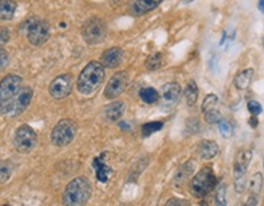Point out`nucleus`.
Here are the masks:
<instances>
[{
    "mask_svg": "<svg viewBox=\"0 0 264 206\" xmlns=\"http://www.w3.org/2000/svg\"><path fill=\"white\" fill-rule=\"evenodd\" d=\"M9 41V31L7 28L0 27V44H4Z\"/></svg>",
    "mask_w": 264,
    "mask_h": 206,
    "instance_id": "nucleus-34",
    "label": "nucleus"
},
{
    "mask_svg": "<svg viewBox=\"0 0 264 206\" xmlns=\"http://www.w3.org/2000/svg\"><path fill=\"white\" fill-rule=\"evenodd\" d=\"M253 72H255L253 69H246L244 71L239 72L234 80L236 88H239V90H246V88L250 86L251 81H252Z\"/></svg>",
    "mask_w": 264,
    "mask_h": 206,
    "instance_id": "nucleus-20",
    "label": "nucleus"
},
{
    "mask_svg": "<svg viewBox=\"0 0 264 206\" xmlns=\"http://www.w3.org/2000/svg\"><path fill=\"white\" fill-rule=\"evenodd\" d=\"M161 65V54L160 53H156L152 54V56L148 57V59L146 61V68L148 70H157L159 69Z\"/></svg>",
    "mask_w": 264,
    "mask_h": 206,
    "instance_id": "nucleus-27",
    "label": "nucleus"
},
{
    "mask_svg": "<svg viewBox=\"0 0 264 206\" xmlns=\"http://www.w3.org/2000/svg\"><path fill=\"white\" fill-rule=\"evenodd\" d=\"M7 64H9V54L5 49L0 48V71H2L7 67Z\"/></svg>",
    "mask_w": 264,
    "mask_h": 206,
    "instance_id": "nucleus-33",
    "label": "nucleus"
},
{
    "mask_svg": "<svg viewBox=\"0 0 264 206\" xmlns=\"http://www.w3.org/2000/svg\"><path fill=\"white\" fill-rule=\"evenodd\" d=\"M83 41L88 44H98L106 37V25L98 17H91L83 23L81 30Z\"/></svg>",
    "mask_w": 264,
    "mask_h": 206,
    "instance_id": "nucleus-6",
    "label": "nucleus"
},
{
    "mask_svg": "<svg viewBox=\"0 0 264 206\" xmlns=\"http://www.w3.org/2000/svg\"><path fill=\"white\" fill-rule=\"evenodd\" d=\"M16 6L14 0H0V20H11L16 11Z\"/></svg>",
    "mask_w": 264,
    "mask_h": 206,
    "instance_id": "nucleus-19",
    "label": "nucleus"
},
{
    "mask_svg": "<svg viewBox=\"0 0 264 206\" xmlns=\"http://www.w3.org/2000/svg\"><path fill=\"white\" fill-rule=\"evenodd\" d=\"M160 103L164 111H170L179 103L181 98V87L177 82H169L163 86L160 92Z\"/></svg>",
    "mask_w": 264,
    "mask_h": 206,
    "instance_id": "nucleus-10",
    "label": "nucleus"
},
{
    "mask_svg": "<svg viewBox=\"0 0 264 206\" xmlns=\"http://www.w3.org/2000/svg\"><path fill=\"white\" fill-rule=\"evenodd\" d=\"M248 123L252 128H257L258 127V119H257V116H252L250 119H248Z\"/></svg>",
    "mask_w": 264,
    "mask_h": 206,
    "instance_id": "nucleus-36",
    "label": "nucleus"
},
{
    "mask_svg": "<svg viewBox=\"0 0 264 206\" xmlns=\"http://www.w3.org/2000/svg\"><path fill=\"white\" fill-rule=\"evenodd\" d=\"M163 128V123L161 122H150V123H146L142 127V135L143 137H151L153 133L158 132Z\"/></svg>",
    "mask_w": 264,
    "mask_h": 206,
    "instance_id": "nucleus-26",
    "label": "nucleus"
},
{
    "mask_svg": "<svg viewBox=\"0 0 264 206\" xmlns=\"http://www.w3.org/2000/svg\"><path fill=\"white\" fill-rule=\"evenodd\" d=\"M216 186V177L211 167H205L192 178L190 193L193 198H205Z\"/></svg>",
    "mask_w": 264,
    "mask_h": 206,
    "instance_id": "nucleus-4",
    "label": "nucleus"
},
{
    "mask_svg": "<svg viewBox=\"0 0 264 206\" xmlns=\"http://www.w3.org/2000/svg\"><path fill=\"white\" fill-rule=\"evenodd\" d=\"M185 97L190 107H193L198 100V87L195 81H190L185 88Z\"/></svg>",
    "mask_w": 264,
    "mask_h": 206,
    "instance_id": "nucleus-22",
    "label": "nucleus"
},
{
    "mask_svg": "<svg viewBox=\"0 0 264 206\" xmlns=\"http://www.w3.org/2000/svg\"><path fill=\"white\" fill-rule=\"evenodd\" d=\"M218 101H219L218 96L214 95V93H209V95H207V97L203 100L202 111L207 112V111H211V109H213L214 106L218 103Z\"/></svg>",
    "mask_w": 264,
    "mask_h": 206,
    "instance_id": "nucleus-29",
    "label": "nucleus"
},
{
    "mask_svg": "<svg viewBox=\"0 0 264 206\" xmlns=\"http://www.w3.org/2000/svg\"><path fill=\"white\" fill-rule=\"evenodd\" d=\"M76 133L77 125L72 119H61L52 130V142L59 147L69 145L76 137Z\"/></svg>",
    "mask_w": 264,
    "mask_h": 206,
    "instance_id": "nucleus-5",
    "label": "nucleus"
},
{
    "mask_svg": "<svg viewBox=\"0 0 264 206\" xmlns=\"http://www.w3.org/2000/svg\"><path fill=\"white\" fill-rule=\"evenodd\" d=\"M182 1H184V2H186V4H187V2H191V1H193V0H182Z\"/></svg>",
    "mask_w": 264,
    "mask_h": 206,
    "instance_id": "nucleus-39",
    "label": "nucleus"
},
{
    "mask_svg": "<svg viewBox=\"0 0 264 206\" xmlns=\"http://www.w3.org/2000/svg\"><path fill=\"white\" fill-rule=\"evenodd\" d=\"M12 173V165L9 161H0V184L6 183Z\"/></svg>",
    "mask_w": 264,
    "mask_h": 206,
    "instance_id": "nucleus-25",
    "label": "nucleus"
},
{
    "mask_svg": "<svg viewBox=\"0 0 264 206\" xmlns=\"http://www.w3.org/2000/svg\"><path fill=\"white\" fill-rule=\"evenodd\" d=\"M225 186L224 184H220L218 188H216V193H215V204L219 206H225L226 205V198H225Z\"/></svg>",
    "mask_w": 264,
    "mask_h": 206,
    "instance_id": "nucleus-30",
    "label": "nucleus"
},
{
    "mask_svg": "<svg viewBox=\"0 0 264 206\" xmlns=\"http://www.w3.org/2000/svg\"><path fill=\"white\" fill-rule=\"evenodd\" d=\"M166 206H172V205H189V202L182 199H170L168 203L165 204Z\"/></svg>",
    "mask_w": 264,
    "mask_h": 206,
    "instance_id": "nucleus-35",
    "label": "nucleus"
},
{
    "mask_svg": "<svg viewBox=\"0 0 264 206\" xmlns=\"http://www.w3.org/2000/svg\"><path fill=\"white\" fill-rule=\"evenodd\" d=\"M92 187L86 177H77L72 179L62 194V204L67 206L85 205L90 200Z\"/></svg>",
    "mask_w": 264,
    "mask_h": 206,
    "instance_id": "nucleus-2",
    "label": "nucleus"
},
{
    "mask_svg": "<svg viewBox=\"0 0 264 206\" xmlns=\"http://www.w3.org/2000/svg\"><path fill=\"white\" fill-rule=\"evenodd\" d=\"M163 0H133L131 7V12L136 16H140V15L146 14V12H150L152 10L157 9L159 5L161 4Z\"/></svg>",
    "mask_w": 264,
    "mask_h": 206,
    "instance_id": "nucleus-15",
    "label": "nucleus"
},
{
    "mask_svg": "<svg viewBox=\"0 0 264 206\" xmlns=\"http://www.w3.org/2000/svg\"><path fill=\"white\" fill-rule=\"evenodd\" d=\"M125 111V103L121 101H115V102L108 104L104 108V117L108 122H116L122 117Z\"/></svg>",
    "mask_w": 264,
    "mask_h": 206,
    "instance_id": "nucleus-18",
    "label": "nucleus"
},
{
    "mask_svg": "<svg viewBox=\"0 0 264 206\" xmlns=\"http://www.w3.org/2000/svg\"><path fill=\"white\" fill-rule=\"evenodd\" d=\"M127 83H129V74L126 71L116 72L110 77L108 85L106 86L104 96L108 100H114V98L119 97L127 87Z\"/></svg>",
    "mask_w": 264,
    "mask_h": 206,
    "instance_id": "nucleus-8",
    "label": "nucleus"
},
{
    "mask_svg": "<svg viewBox=\"0 0 264 206\" xmlns=\"http://www.w3.org/2000/svg\"><path fill=\"white\" fill-rule=\"evenodd\" d=\"M106 71L102 63L91 62L83 68L77 79V88L82 95L90 96L95 93L104 81Z\"/></svg>",
    "mask_w": 264,
    "mask_h": 206,
    "instance_id": "nucleus-1",
    "label": "nucleus"
},
{
    "mask_svg": "<svg viewBox=\"0 0 264 206\" xmlns=\"http://www.w3.org/2000/svg\"><path fill=\"white\" fill-rule=\"evenodd\" d=\"M22 79L19 75L10 74L0 81V114L11 113L15 100L21 88Z\"/></svg>",
    "mask_w": 264,
    "mask_h": 206,
    "instance_id": "nucleus-3",
    "label": "nucleus"
},
{
    "mask_svg": "<svg viewBox=\"0 0 264 206\" xmlns=\"http://www.w3.org/2000/svg\"><path fill=\"white\" fill-rule=\"evenodd\" d=\"M258 9L262 12L264 11V0H260V1H258Z\"/></svg>",
    "mask_w": 264,
    "mask_h": 206,
    "instance_id": "nucleus-38",
    "label": "nucleus"
},
{
    "mask_svg": "<svg viewBox=\"0 0 264 206\" xmlns=\"http://www.w3.org/2000/svg\"><path fill=\"white\" fill-rule=\"evenodd\" d=\"M221 119H223V117H221L220 112L216 111V109L213 108L211 111L205 112V121L208 124H218Z\"/></svg>",
    "mask_w": 264,
    "mask_h": 206,
    "instance_id": "nucleus-28",
    "label": "nucleus"
},
{
    "mask_svg": "<svg viewBox=\"0 0 264 206\" xmlns=\"http://www.w3.org/2000/svg\"><path fill=\"white\" fill-rule=\"evenodd\" d=\"M72 91V77L69 74L56 76L49 85V93L55 100H62L67 97Z\"/></svg>",
    "mask_w": 264,
    "mask_h": 206,
    "instance_id": "nucleus-9",
    "label": "nucleus"
},
{
    "mask_svg": "<svg viewBox=\"0 0 264 206\" xmlns=\"http://www.w3.org/2000/svg\"><path fill=\"white\" fill-rule=\"evenodd\" d=\"M247 109L252 116H260L263 111L262 106H261V103L257 102V101H250V102L247 103Z\"/></svg>",
    "mask_w": 264,
    "mask_h": 206,
    "instance_id": "nucleus-32",
    "label": "nucleus"
},
{
    "mask_svg": "<svg viewBox=\"0 0 264 206\" xmlns=\"http://www.w3.org/2000/svg\"><path fill=\"white\" fill-rule=\"evenodd\" d=\"M257 204H258L257 197H252V195H251V197L248 198L247 203H246V205H257Z\"/></svg>",
    "mask_w": 264,
    "mask_h": 206,
    "instance_id": "nucleus-37",
    "label": "nucleus"
},
{
    "mask_svg": "<svg viewBox=\"0 0 264 206\" xmlns=\"http://www.w3.org/2000/svg\"><path fill=\"white\" fill-rule=\"evenodd\" d=\"M37 144V135L28 125H22L15 133L14 146L21 153H28Z\"/></svg>",
    "mask_w": 264,
    "mask_h": 206,
    "instance_id": "nucleus-7",
    "label": "nucleus"
},
{
    "mask_svg": "<svg viewBox=\"0 0 264 206\" xmlns=\"http://www.w3.org/2000/svg\"><path fill=\"white\" fill-rule=\"evenodd\" d=\"M263 46H264V38H263Z\"/></svg>",
    "mask_w": 264,
    "mask_h": 206,
    "instance_id": "nucleus-40",
    "label": "nucleus"
},
{
    "mask_svg": "<svg viewBox=\"0 0 264 206\" xmlns=\"http://www.w3.org/2000/svg\"><path fill=\"white\" fill-rule=\"evenodd\" d=\"M251 160H252V152H251L250 150L240 151V152L237 153L234 165L235 181L245 178V174L246 172H247L248 166H250Z\"/></svg>",
    "mask_w": 264,
    "mask_h": 206,
    "instance_id": "nucleus-13",
    "label": "nucleus"
},
{
    "mask_svg": "<svg viewBox=\"0 0 264 206\" xmlns=\"http://www.w3.org/2000/svg\"><path fill=\"white\" fill-rule=\"evenodd\" d=\"M219 152H220L219 146L216 145V142L211 141V140H203L197 147L198 156L205 161L211 160V158H214L215 156H218Z\"/></svg>",
    "mask_w": 264,
    "mask_h": 206,
    "instance_id": "nucleus-16",
    "label": "nucleus"
},
{
    "mask_svg": "<svg viewBox=\"0 0 264 206\" xmlns=\"http://www.w3.org/2000/svg\"><path fill=\"white\" fill-rule=\"evenodd\" d=\"M27 38L33 46H42L49 38V23L46 21H33L27 30Z\"/></svg>",
    "mask_w": 264,
    "mask_h": 206,
    "instance_id": "nucleus-11",
    "label": "nucleus"
},
{
    "mask_svg": "<svg viewBox=\"0 0 264 206\" xmlns=\"http://www.w3.org/2000/svg\"><path fill=\"white\" fill-rule=\"evenodd\" d=\"M218 127H219V132H220V134L223 135V137H231L232 128L231 125L229 124V122H226L225 119H221V121L218 123Z\"/></svg>",
    "mask_w": 264,
    "mask_h": 206,
    "instance_id": "nucleus-31",
    "label": "nucleus"
},
{
    "mask_svg": "<svg viewBox=\"0 0 264 206\" xmlns=\"http://www.w3.org/2000/svg\"><path fill=\"white\" fill-rule=\"evenodd\" d=\"M263 186V176L262 173H256L251 177V179L248 181V192L251 193L252 197H258V194L261 193Z\"/></svg>",
    "mask_w": 264,
    "mask_h": 206,
    "instance_id": "nucleus-21",
    "label": "nucleus"
},
{
    "mask_svg": "<svg viewBox=\"0 0 264 206\" xmlns=\"http://www.w3.org/2000/svg\"><path fill=\"white\" fill-rule=\"evenodd\" d=\"M124 61V51L119 47H114V48H109L102 54L101 63L104 68H109V69H113V68L119 67Z\"/></svg>",
    "mask_w": 264,
    "mask_h": 206,
    "instance_id": "nucleus-14",
    "label": "nucleus"
},
{
    "mask_svg": "<svg viewBox=\"0 0 264 206\" xmlns=\"http://www.w3.org/2000/svg\"><path fill=\"white\" fill-rule=\"evenodd\" d=\"M195 171V165H193V161H189L185 165H182L179 168V171L176 172V176H175V181L177 182H184Z\"/></svg>",
    "mask_w": 264,
    "mask_h": 206,
    "instance_id": "nucleus-23",
    "label": "nucleus"
},
{
    "mask_svg": "<svg viewBox=\"0 0 264 206\" xmlns=\"http://www.w3.org/2000/svg\"><path fill=\"white\" fill-rule=\"evenodd\" d=\"M32 96H33V92H32V90L28 87V86H23V87H21L19 93H17V96H16V100H15L14 107H12V109H11L12 116L16 117V116H20L21 113H23V112L26 111V108L30 106L31 100H32Z\"/></svg>",
    "mask_w": 264,
    "mask_h": 206,
    "instance_id": "nucleus-12",
    "label": "nucleus"
},
{
    "mask_svg": "<svg viewBox=\"0 0 264 206\" xmlns=\"http://www.w3.org/2000/svg\"><path fill=\"white\" fill-rule=\"evenodd\" d=\"M104 157H106V153H102L101 156L96 157L93 160V167L96 169V176L101 183H106L109 179V174L111 173L110 167L106 166V163L104 162Z\"/></svg>",
    "mask_w": 264,
    "mask_h": 206,
    "instance_id": "nucleus-17",
    "label": "nucleus"
},
{
    "mask_svg": "<svg viewBox=\"0 0 264 206\" xmlns=\"http://www.w3.org/2000/svg\"><path fill=\"white\" fill-rule=\"evenodd\" d=\"M140 97H141V100L143 101V102H146V103H148V104L156 103L157 101L159 100L158 92H157L156 88H153V87H143V88H141Z\"/></svg>",
    "mask_w": 264,
    "mask_h": 206,
    "instance_id": "nucleus-24",
    "label": "nucleus"
}]
</instances>
